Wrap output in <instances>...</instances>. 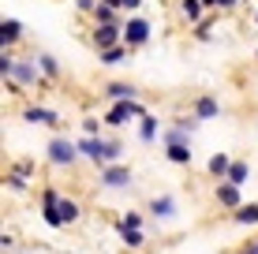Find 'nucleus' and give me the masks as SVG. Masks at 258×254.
Listing matches in <instances>:
<instances>
[{
    "instance_id": "36",
    "label": "nucleus",
    "mask_w": 258,
    "mask_h": 254,
    "mask_svg": "<svg viewBox=\"0 0 258 254\" xmlns=\"http://www.w3.org/2000/svg\"><path fill=\"white\" fill-rule=\"evenodd\" d=\"M236 4H239V0H217V12H232Z\"/></svg>"
},
{
    "instance_id": "37",
    "label": "nucleus",
    "mask_w": 258,
    "mask_h": 254,
    "mask_svg": "<svg viewBox=\"0 0 258 254\" xmlns=\"http://www.w3.org/2000/svg\"><path fill=\"white\" fill-rule=\"evenodd\" d=\"M202 4H206V8H210V12H217V0H202Z\"/></svg>"
},
{
    "instance_id": "32",
    "label": "nucleus",
    "mask_w": 258,
    "mask_h": 254,
    "mask_svg": "<svg viewBox=\"0 0 258 254\" xmlns=\"http://www.w3.org/2000/svg\"><path fill=\"white\" fill-rule=\"evenodd\" d=\"M210 34H213V19H202L199 26H195V38L199 41H210Z\"/></svg>"
},
{
    "instance_id": "14",
    "label": "nucleus",
    "mask_w": 258,
    "mask_h": 254,
    "mask_svg": "<svg viewBox=\"0 0 258 254\" xmlns=\"http://www.w3.org/2000/svg\"><path fill=\"white\" fill-rule=\"evenodd\" d=\"M116 239L127 250H142V247H146V232H142V228H127V224H120V221H116Z\"/></svg>"
},
{
    "instance_id": "38",
    "label": "nucleus",
    "mask_w": 258,
    "mask_h": 254,
    "mask_svg": "<svg viewBox=\"0 0 258 254\" xmlns=\"http://www.w3.org/2000/svg\"><path fill=\"white\" fill-rule=\"evenodd\" d=\"M254 26H258V12H254Z\"/></svg>"
},
{
    "instance_id": "23",
    "label": "nucleus",
    "mask_w": 258,
    "mask_h": 254,
    "mask_svg": "<svg viewBox=\"0 0 258 254\" xmlns=\"http://www.w3.org/2000/svg\"><path fill=\"white\" fill-rule=\"evenodd\" d=\"M228 183H236V187H247V180H251V164L243 161V157H232V168H228Z\"/></svg>"
},
{
    "instance_id": "9",
    "label": "nucleus",
    "mask_w": 258,
    "mask_h": 254,
    "mask_svg": "<svg viewBox=\"0 0 258 254\" xmlns=\"http://www.w3.org/2000/svg\"><path fill=\"white\" fill-rule=\"evenodd\" d=\"M90 45L97 52L123 45V26H116V23H112V26H94V30H90Z\"/></svg>"
},
{
    "instance_id": "8",
    "label": "nucleus",
    "mask_w": 258,
    "mask_h": 254,
    "mask_svg": "<svg viewBox=\"0 0 258 254\" xmlns=\"http://www.w3.org/2000/svg\"><path fill=\"white\" fill-rule=\"evenodd\" d=\"M19 116L26 120V124H41V127H60V112L56 109H49V105H23L19 109Z\"/></svg>"
},
{
    "instance_id": "25",
    "label": "nucleus",
    "mask_w": 258,
    "mask_h": 254,
    "mask_svg": "<svg viewBox=\"0 0 258 254\" xmlns=\"http://www.w3.org/2000/svg\"><path fill=\"white\" fill-rule=\"evenodd\" d=\"M127 56H131V49H127V45H116V49H105V52H97V60H101L105 67L127 64Z\"/></svg>"
},
{
    "instance_id": "3",
    "label": "nucleus",
    "mask_w": 258,
    "mask_h": 254,
    "mask_svg": "<svg viewBox=\"0 0 258 254\" xmlns=\"http://www.w3.org/2000/svg\"><path fill=\"white\" fill-rule=\"evenodd\" d=\"M150 38H154L150 19H142V15H127V19H123V45L127 49H142Z\"/></svg>"
},
{
    "instance_id": "19",
    "label": "nucleus",
    "mask_w": 258,
    "mask_h": 254,
    "mask_svg": "<svg viewBox=\"0 0 258 254\" xmlns=\"http://www.w3.org/2000/svg\"><path fill=\"white\" fill-rule=\"evenodd\" d=\"M157 135H165V131H161V124H157V116H154V112H150V116H142L139 120V142H157Z\"/></svg>"
},
{
    "instance_id": "12",
    "label": "nucleus",
    "mask_w": 258,
    "mask_h": 254,
    "mask_svg": "<svg viewBox=\"0 0 258 254\" xmlns=\"http://www.w3.org/2000/svg\"><path fill=\"white\" fill-rule=\"evenodd\" d=\"M12 78H15L19 86H41V82H45V78H41V71H38V60H19Z\"/></svg>"
},
{
    "instance_id": "2",
    "label": "nucleus",
    "mask_w": 258,
    "mask_h": 254,
    "mask_svg": "<svg viewBox=\"0 0 258 254\" xmlns=\"http://www.w3.org/2000/svg\"><path fill=\"white\" fill-rule=\"evenodd\" d=\"M142 116H150V109L142 101H112L109 109L101 112L105 127H127L131 120H142Z\"/></svg>"
},
{
    "instance_id": "10",
    "label": "nucleus",
    "mask_w": 258,
    "mask_h": 254,
    "mask_svg": "<svg viewBox=\"0 0 258 254\" xmlns=\"http://www.w3.org/2000/svg\"><path fill=\"white\" fill-rule=\"evenodd\" d=\"M30 180H34V161H12V164H8L4 183L12 191H26V187H30Z\"/></svg>"
},
{
    "instance_id": "5",
    "label": "nucleus",
    "mask_w": 258,
    "mask_h": 254,
    "mask_svg": "<svg viewBox=\"0 0 258 254\" xmlns=\"http://www.w3.org/2000/svg\"><path fill=\"white\" fill-rule=\"evenodd\" d=\"M97 183H101L105 191H127L131 183H135V172L120 161V164H109V168L97 172Z\"/></svg>"
},
{
    "instance_id": "4",
    "label": "nucleus",
    "mask_w": 258,
    "mask_h": 254,
    "mask_svg": "<svg viewBox=\"0 0 258 254\" xmlns=\"http://www.w3.org/2000/svg\"><path fill=\"white\" fill-rule=\"evenodd\" d=\"M60 198H64V191L49 187V183L38 191V206H41V217H45L49 228H64V221H60Z\"/></svg>"
},
{
    "instance_id": "22",
    "label": "nucleus",
    "mask_w": 258,
    "mask_h": 254,
    "mask_svg": "<svg viewBox=\"0 0 258 254\" xmlns=\"http://www.w3.org/2000/svg\"><path fill=\"white\" fill-rule=\"evenodd\" d=\"M236 224H243V228H258V202H243L236 209V213H228Z\"/></svg>"
},
{
    "instance_id": "11",
    "label": "nucleus",
    "mask_w": 258,
    "mask_h": 254,
    "mask_svg": "<svg viewBox=\"0 0 258 254\" xmlns=\"http://www.w3.org/2000/svg\"><path fill=\"white\" fill-rule=\"evenodd\" d=\"M146 213L157 217V221H176V217H180V206H176L172 195H154L146 202Z\"/></svg>"
},
{
    "instance_id": "39",
    "label": "nucleus",
    "mask_w": 258,
    "mask_h": 254,
    "mask_svg": "<svg viewBox=\"0 0 258 254\" xmlns=\"http://www.w3.org/2000/svg\"><path fill=\"white\" fill-rule=\"evenodd\" d=\"M254 60H258V49H254Z\"/></svg>"
},
{
    "instance_id": "31",
    "label": "nucleus",
    "mask_w": 258,
    "mask_h": 254,
    "mask_svg": "<svg viewBox=\"0 0 258 254\" xmlns=\"http://www.w3.org/2000/svg\"><path fill=\"white\" fill-rule=\"evenodd\" d=\"M120 224H127V228H142V213H139V209H127V213L120 217Z\"/></svg>"
},
{
    "instance_id": "35",
    "label": "nucleus",
    "mask_w": 258,
    "mask_h": 254,
    "mask_svg": "<svg viewBox=\"0 0 258 254\" xmlns=\"http://www.w3.org/2000/svg\"><path fill=\"white\" fill-rule=\"evenodd\" d=\"M75 8H79V12H90V15H94V8H97V0H75Z\"/></svg>"
},
{
    "instance_id": "21",
    "label": "nucleus",
    "mask_w": 258,
    "mask_h": 254,
    "mask_svg": "<svg viewBox=\"0 0 258 254\" xmlns=\"http://www.w3.org/2000/svg\"><path fill=\"white\" fill-rule=\"evenodd\" d=\"M79 217H83V206H79L71 195H64V198H60V221H64V228L79 224Z\"/></svg>"
},
{
    "instance_id": "16",
    "label": "nucleus",
    "mask_w": 258,
    "mask_h": 254,
    "mask_svg": "<svg viewBox=\"0 0 258 254\" xmlns=\"http://www.w3.org/2000/svg\"><path fill=\"white\" fill-rule=\"evenodd\" d=\"M228 168H232V157H228V153H213L210 161H206V176H210L213 183L225 180V176H228Z\"/></svg>"
},
{
    "instance_id": "17",
    "label": "nucleus",
    "mask_w": 258,
    "mask_h": 254,
    "mask_svg": "<svg viewBox=\"0 0 258 254\" xmlns=\"http://www.w3.org/2000/svg\"><path fill=\"white\" fill-rule=\"evenodd\" d=\"M105 98L109 101H139L135 82H105Z\"/></svg>"
},
{
    "instance_id": "26",
    "label": "nucleus",
    "mask_w": 258,
    "mask_h": 254,
    "mask_svg": "<svg viewBox=\"0 0 258 254\" xmlns=\"http://www.w3.org/2000/svg\"><path fill=\"white\" fill-rule=\"evenodd\" d=\"M120 157H123V138H105V161L109 164H120Z\"/></svg>"
},
{
    "instance_id": "18",
    "label": "nucleus",
    "mask_w": 258,
    "mask_h": 254,
    "mask_svg": "<svg viewBox=\"0 0 258 254\" xmlns=\"http://www.w3.org/2000/svg\"><path fill=\"white\" fill-rule=\"evenodd\" d=\"M165 157H168V164H180V168H187V164L195 161V153H191V142H176V146H165Z\"/></svg>"
},
{
    "instance_id": "24",
    "label": "nucleus",
    "mask_w": 258,
    "mask_h": 254,
    "mask_svg": "<svg viewBox=\"0 0 258 254\" xmlns=\"http://www.w3.org/2000/svg\"><path fill=\"white\" fill-rule=\"evenodd\" d=\"M38 71H41V78L45 82H52V78H60V64H56V56H49V52H38Z\"/></svg>"
},
{
    "instance_id": "27",
    "label": "nucleus",
    "mask_w": 258,
    "mask_h": 254,
    "mask_svg": "<svg viewBox=\"0 0 258 254\" xmlns=\"http://www.w3.org/2000/svg\"><path fill=\"white\" fill-rule=\"evenodd\" d=\"M199 124H202V120L195 116V112H187V116H183V112H180V116H172V127L187 131V135H195V131H199Z\"/></svg>"
},
{
    "instance_id": "28",
    "label": "nucleus",
    "mask_w": 258,
    "mask_h": 254,
    "mask_svg": "<svg viewBox=\"0 0 258 254\" xmlns=\"http://www.w3.org/2000/svg\"><path fill=\"white\" fill-rule=\"evenodd\" d=\"M15 64H19V56H15L12 49L0 52V78H12V75H15Z\"/></svg>"
},
{
    "instance_id": "15",
    "label": "nucleus",
    "mask_w": 258,
    "mask_h": 254,
    "mask_svg": "<svg viewBox=\"0 0 258 254\" xmlns=\"http://www.w3.org/2000/svg\"><path fill=\"white\" fill-rule=\"evenodd\" d=\"M23 41V23L19 19H4L0 23V49H15Z\"/></svg>"
},
{
    "instance_id": "33",
    "label": "nucleus",
    "mask_w": 258,
    "mask_h": 254,
    "mask_svg": "<svg viewBox=\"0 0 258 254\" xmlns=\"http://www.w3.org/2000/svg\"><path fill=\"white\" fill-rule=\"evenodd\" d=\"M236 254H258V235H251V239H243L239 243V250Z\"/></svg>"
},
{
    "instance_id": "7",
    "label": "nucleus",
    "mask_w": 258,
    "mask_h": 254,
    "mask_svg": "<svg viewBox=\"0 0 258 254\" xmlns=\"http://www.w3.org/2000/svg\"><path fill=\"white\" fill-rule=\"evenodd\" d=\"M75 146H79V157H83V161H90L97 172L109 168V161H105V138L83 135V138H75Z\"/></svg>"
},
{
    "instance_id": "34",
    "label": "nucleus",
    "mask_w": 258,
    "mask_h": 254,
    "mask_svg": "<svg viewBox=\"0 0 258 254\" xmlns=\"http://www.w3.org/2000/svg\"><path fill=\"white\" fill-rule=\"evenodd\" d=\"M0 250H4V254H8V250H15V235H12V232L0 235Z\"/></svg>"
},
{
    "instance_id": "13",
    "label": "nucleus",
    "mask_w": 258,
    "mask_h": 254,
    "mask_svg": "<svg viewBox=\"0 0 258 254\" xmlns=\"http://www.w3.org/2000/svg\"><path fill=\"white\" fill-rule=\"evenodd\" d=\"M191 112L202 120V124H206V120H217V116H221V101L213 98V94H202V98L191 101Z\"/></svg>"
},
{
    "instance_id": "6",
    "label": "nucleus",
    "mask_w": 258,
    "mask_h": 254,
    "mask_svg": "<svg viewBox=\"0 0 258 254\" xmlns=\"http://www.w3.org/2000/svg\"><path fill=\"white\" fill-rule=\"evenodd\" d=\"M213 202L225 209V213H236V209L243 206L247 198H243V187H236V183L221 180V183H213Z\"/></svg>"
},
{
    "instance_id": "1",
    "label": "nucleus",
    "mask_w": 258,
    "mask_h": 254,
    "mask_svg": "<svg viewBox=\"0 0 258 254\" xmlns=\"http://www.w3.org/2000/svg\"><path fill=\"white\" fill-rule=\"evenodd\" d=\"M45 161L52 164V168H75L83 157H79V146L75 138H64V135H52L45 142Z\"/></svg>"
},
{
    "instance_id": "20",
    "label": "nucleus",
    "mask_w": 258,
    "mask_h": 254,
    "mask_svg": "<svg viewBox=\"0 0 258 254\" xmlns=\"http://www.w3.org/2000/svg\"><path fill=\"white\" fill-rule=\"evenodd\" d=\"M206 12H210V8L202 4V0H180V15H183L191 26H199L202 19H206Z\"/></svg>"
},
{
    "instance_id": "30",
    "label": "nucleus",
    "mask_w": 258,
    "mask_h": 254,
    "mask_svg": "<svg viewBox=\"0 0 258 254\" xmlns=\"http://www.w3.org/2000/svg\"><path fill=\"white\" fill-rule=\"evenodd\" d=\"M101 4H112L116 12H139L142 0H101Z\"/></svg>"
},
{
    "instance_id": "29",
    "label": "nucleus",
    "mask_w": 258,
    "mask_h": 254,
    "mask_svg": "<svg viewBox=\"0 0 258 254\" xmlns=\"http://www.w3.org/2000/svg\"><path fill=\"white\" fill-rule=\"evenodd\" d=\"M101 127H105V120H101V116H94V112H86V116H83V135L101 138Z\"/></svg>"
}]
</instances>
